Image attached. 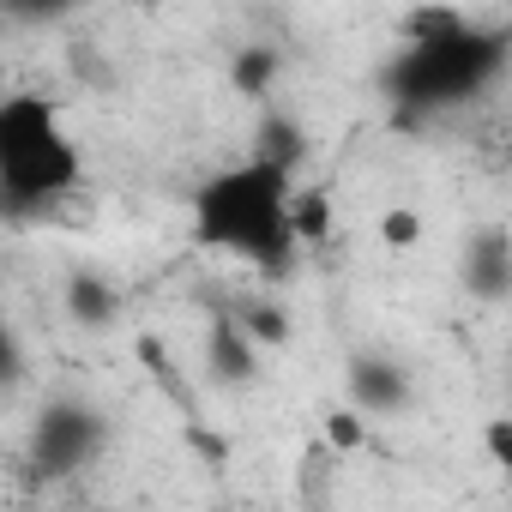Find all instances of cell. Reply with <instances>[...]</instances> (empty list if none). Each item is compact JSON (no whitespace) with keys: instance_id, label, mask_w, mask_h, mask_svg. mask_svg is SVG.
Returning <instances> with one entry per match:
<instances>
[{"instance_id":"1","label":"cell","mask_w":512,"mask_h":512,"mask_svg":"<svg viewBox=\"0 0 512 512\" xmlns=\"http://www.w3.org/2000/svg\"><path fill=\"white\" fill-rule=\"evenodd\" d=\"M512 67V31L476 25L458 7H416L398 25V55L380 67L392 121L416 133L422 121L482 103Z\"/></svg>"},{"instance_id":"2","label":"cell","mask_w":512,"mask_h":512,"mask_svg":"<svg viewBox=\"0 0 512 512\" xmlns=\"http://www.w3.org/2000/svg\"><path fill=\"white\" fill-rule=\"evenodd\" d=\"M187 223H193L199 247L223 253V260H241L266 284L296 278L302 247H308L296 229V169H284L260 151L211 169L187 199Z\"/></svg>"},{"instance_id":"3","label":"cell","mask_w":512,"mask_h":512,"mask_svg":"<svg viewBox=\"0 0 512 512\" xmlns=\"http://www.w3.org/2000/svg\"><path fill=\"white\" fill-rule=\"evenodd\" d=\"M85 187V151L43 91L0 97V217L37 223Z\"/></svg>"},{"instance_id":"4","label":"cell","mask_w":512,"mask_h":512,"mask_svg":"<svg viewBox=\"0 0 512 512\" xmlns=\"http://www.w3.org/2000/svg\"><path fill=\"white\" fill-rule=\"evenodd\" d=\"M103 446H109V422L85 398H49L43 416L31 422V464L43 476H73V470L97 464Z\"/></svg>"},{"instance_id":"5","label":"cell","mask_w":512,"mask_h":512,"mask_svg":"<svg viewBox=\"0 0 512 512\" xmlns=\"http://www.w3.org/2000/svg\"><path fill=\"white\" fill-rule=\"evenodd\" d=\"M458 284L470 302L482 308H500L512 302V229L500 223H482L464 235V253H458Z\"/></svg>"},{"instance_id":"6","label":"cell","mask_w":512,"mask_h":512,"mask_svg":"<svg viewBox=\"0 0 512 512\" xmlns=\"http://www.w3.org/2000/svg\"><path fill=\"white\" fill-rule=\"evenodd\" d=\"M344 392L362 416H404L416 404V380L398 356L386 350H356L350 368H344Z\"/></svg>"},{"instance_id":"7","label":"cell","mask_w":512,"mask_h":512,"mask_svg":"<svg viewBox=\"0 0 512 512\" xmlns=\"http://www.w3.org/2000/svg\"><path fill=\"white\" fill-rule=\"evenodd\" d=\"M260 350H266V344L241 326L235 308L211 314V326H205V368H211V380H223V386H253V374H260Z\"/></svg>"},{"instance_id":"8","label":"cell","mask_w":512,"mask_h":512,"mask_svg":"<svg viewBox=\"0 0 512 512\" xmlns=\"http://www.w3.org/2000/svg\"><path fill=\"white\" fill-rule=\"evenodd\" d=\"M61 302H67V320H79V326H91V332H103V326L121 320V284H115L109 272H97V266L67 272Z\"/></svg>"},{"instance_id":"9","label":"cell","mask_w":512,"mask_h":512,"mask_svg":"<svg viewBox=\"0 0 512 512\" xmlns=\"http://www.w3.org/2000/svg\"><path fill=\"white\" fill-rule=\"evenodd\" d=\"M278 73H284V55H278L272 43H247V49L229 61V79H235L241 97H266V91L278 85Z\"/></svg>"},{"instance_id":"10","label":"cell","mask_w":512,"mask_h":512,"mask_svg":"<svg viewBox=\"0 0 512 512\" xmlns=\"http://www.w3.org/2000/svg\"><path fill=\"white\" fill-rule=\"evenodd\" d=\"M253 151H260V157H272V163H284V169H296V175H302L308 139H302V127H296V121H284V115H266V121H260V133H253Z\"/></svg>"},{"instance_id":"11","label":"cell","mask_w":512,"mask_h":512,"mask_svg":"<svg viewBox=\"0 0 512 512\" xmlns=\"http://www.w3.org/2000/svg\"><path fill=\"white\" fill-rule=\"evenodd\" d=\"M235 314H241V326H247L253 338H260L266 350L290 338V314H284L278 302H260V296H241V302H235Z\"/></svg>"},{"instance_id":"12","label":"cell","mask_w":512,"mask_h":512,"mask_svg":"<svg viewBox=\"0 0 512 512\" xmlns=\"http://www.w3.org/2000/svg\"><path fill=\"white\" fill-rule=\"evenodd\" d=\"M85 7V0H0V13H7L13 25H61Z\"/></svg>"},{"instance_id":"13","label":"cell","mask_w":512,"mask_h":512,"mask_svg":"<svg viewBox=\"0 0 512 512\" xmlns=\"http://www.w3.org/2000/svg\"><path fill=\"white\" fill-rule=\"evenodd\" d=\"M326 223H332V199L314 187H296V229H302V241H320L326 235Z\"/></svg>"},{"instance_id":"14","label":"cell","mask_w":512,"mask_h":512,"mask_svg":"<svg viewBox=\"0 0 512 512\" xmlns=\"http://www.w3.org/2000/svg\"><path fill=\"white\" fill-rule=\"evenodd\" d=\"M380 241H386V247H416V241H422V217H416L410 205H386V211H380Z\"/></svg>"},{"instance_id":"15","label":"cell","mask_w":512,"mask_h":512,"mask_svg":"<svg viewBox=\"0 0 512 512\" xmlns=\"http://www.w3.org/2000/svg\"><path fill=\"white\" fill-rule=\"evenodd\" d=\"M362 422H368V416H362L356 404H350V410H332V416H326V446H332V452H356V446L368 440Z\"/></svg>"},{"instance_id":"16","label":"cell","mask_w":512,"mask_h":512,"mask_svg":"<svg viewBox=\"0 0 512 512\" xmlns=\"http://www.w3.org/2000/svg\"><path fill=\"white\" fill-rule=\"evenodd\" d=\"M482 452L512 476V416H488V422H482Z\"/></svg>"}]
</instances>
